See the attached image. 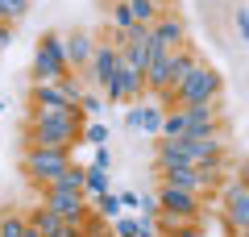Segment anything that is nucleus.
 Listing matches in <instances>:
<instances>
[{"mask_svg": "<svg viewBox=\"0 0 249 237\" xmlns=\"http://www.w3.org/2000/svg\"><path fill=\"white\" fill-rule=\"evenodd\" d=\"M96 162H100V167H112V150H108V141L96 146Z\"/></svg>", "mask_w": 249, "mask_h": 237, "instance_id": "29", "label": "nucleus"}, {"mask_svg": "<svg viewBox=\"0 0 249 237\" xmlns=\"http://www.w3.org/2000/svg\"><path fill=\"white\" fill-rule=\"evenodd\" d=\"M216 200H220V212L229 217L232 233H241V229H249V187L241 183V179H232V183L216 187Z\"/></svg>", "mask_w": 249, "mask_h": 237, "instance_id": "7", "label": "nucleus"}, {"mask_svg": "<svg viewBox=\"0 0 249 237\" xmlns=\"http://www.w3.org/2000/svg\"><path fill=\"white\" fill-rule=\"evenodd\" d=\"M37 196H42L37 204H46L50 212H58V217L75 220V225H79V220H83V212L91 208V204H88V196H83V192H62V187H42Z\"/></svg>", "mask_w": 249, "mask_h": 237, "instance_id": "8", "label": "nucleus"}, {"mask_svg": "<svg viewBox=\"0 0 249 237\" xmlns=\"http://www.w3.org/2000/svg\"><path fill=\"white\" fill-rule=\"evenodd\" d=\"M0 13H4L9 21H21L29 13V0H0Z\"/></svg>", "mask_w": 249, "mask_h": 237, "instance_id": "24", "label": "nucleus"}, {"mask_svg": "<svg viewBox=\"0 0 249 237\" xmlns=\"http://www.w3.org/2000/svg\"><path fill=\"white\" fill-rule=\"evenodd\" d=\"M62 71H71L62 34H42L37 38V50H34V83H54Z\"/></svg>", "mask_w": 249, "mask_h": 237, "instance_id": "5", "label": "nucleus"}, {"mask_svg": "<svg viewBox=\"0 0 249 237\" xmlns=\"http://www.w3.org/2000/svg\"><path fill=\"white\" fill-rule=\"evenodd\" d=\"M100 92H104L108 104H137V100H142V92H145V75L121 62V67H116V75L108 79Z\"/></svg>", "mask_w": 249, "mask_h": 237, "instance_id": "6", "label": "nucleus"}, {"mask_svg": "<svg viewBox=\"0 0 249 237\" xmlns=\"http://www.w3.org/2000/svg\"><path fill=\"white\" fill-rule=\"evenodd\" d=\"M0 21H9V17H4V13H0Z\"/></svg>", "mask_w": 249, "mask_h": 237, "instance_id": "32", "label": "nucleus"}, {"mask_svg": "<svg viewBox=\"0 0 249 237\" xmlns=\"http://www.w3.org/2000/svg\"><path fill=\"white\" fill-rule=\"evenodd\" d=\"M79 141H88V146H104V141H108V125L88 121V125L79 129Z\"/></svg>", "mask_w": 249, "mask_h": 237, "instance_id": "22", "label": "nucleus"}, {"mask_svg": "<svg viewBox=\"0 0 249 237\" xmlns=\"http://www.w3.org/2000/svg\"><path fill=\"white\" fill-rule=\"evenodd\" d=\"M0 233L4 237H34L29 233V220L17 217V212H4V217H0Z\"/></svg>", "mask_w": 249, "mask_h": 237, "instance_id": "20", "label": "nucleus"}, {"mask_svg": "<svg viewBox=\"0 0 249 237\" xmlns=\"http://www.w3.org/2000/svg\"><path fill=\"white\" fill-rule=\"evenodd\" d=\"M67 162H71V150L67 146H25V154H21V175H25L29 187H46Z\"/></svg>", "mask_w": 249, "mask_h": 237, "instance_id": "3", "label": "nucleus"}, {"mask_svg": "<svg viewBox=\"0 0 249 237\" xmlns=\"http://www.w3.org/2000/svg\"><path fill=\"white\" fill-rule=\"evenodd\" d=\"M237 179H241V183L249 187V158H245V162H241V171H237Z\"/></svg>", "mask_w": 249, "mask_h": 237, "instance_id": "31", "label": "nucleus"}, {"mask_svg": "<svg viewBox=\"0 0 249 237\" xmlns=\"http://www.w3.org/2000/svg\"><path fill=\"white\" fill-rule=\"evenodd\" d=\"M29 104H37V108H79L58 92V83H34L29 88Z\"/></svg>", "mask_w": 249, "mask_h": 237, "instance_id": "13", "label": "nucleus"}, {"mask_svg": "<svg viewBox=\"0 0 249 237\" xmlns=\"http://www.w3.org/2000/svg\"><path fill=\"white\" fill-rule=\"evenodd\" d=\"M13 25H17V21H0V54L13 46Z\"/></svg>", "mask_w": 249, "mask_h": 237, "instance_id": "26", "label": "nucleus"}, {"mask_svg": "<svg viewBox=\"0 0 249 237\" xmlns=\"http://www.w3.org/2000/svg\"><path fill=\"white\" fill-rule=\"evenodd\" d=\"M129 9H133V21H145V25H154V21L166 13L158 0H129Z\"/></svg>", "mask_w": 249, "mask_h": 237, "instance_id": "18", "label": "nucleus"}, {"mask_svg": "<svg viewBox=\"0 0 249 237\" xmlns=\"http://www.w3.org/2000/svg\"><path fill=\"white\" fill-rule=\"evenodd\" d=\"M154 167H158V179L178 183L187 192H199V196L220 187V171H204V167H191V162H178V158H154Z\"/></svg>", "mask_w": 249, "mask_h": 237, "instance_id": "4", "label": "nucleus"}, {"mask_svg": "<svg viewBox=\"0 0 249 237\" xmlns=\"http://www.w3.org/2000/svg\"><path fill=\"white\" fill-rule=\"evenodd\" d=\"M137 208H142L145 217H154V212H158V196H142V200H137Z\"/></svg>", "mask_w": 249, "mask_h": 237, "instance_id": "28", "label": "nucleus"}, {"mask_svg": "<svg viewBox=\"0 0 249 237\" xmlns=\"http://www.w3.org/2000/svg\"><path fill=\"white\" fill-rule=\"evenodd\" d=\"M237 34L249 42V9H237Z\"/></svg>", "mask_w": 249, "mask_h": 237, "instance_id": "27", "label": "nucleus"}, {"mask_svg": "<svg viewBox=\"0 0 249 237\" xmlns=\"http://www.w3.org/2000/svg\"><path fill=\"white\" fill-rule=\"evenodd\" d=\"M196 225H199V229H216V233H232V225H229V217H224L220 208H212V212H208V208H199V217H196Z\"/></svg>", "mask_w": 249, "mask_h": 237, "instance_id": "19", "label": "nucleus"}, {"mask_svg": "<svg viewBox=\"0 0 249 237\" xmlns=\"http://www.w3.org/2000/svg\"><path fill=\"white\" fill-rule=\"evenodd\" d=\"M88 204L100 212L104 220H112V217H121L124 212V204H121V196H112V192H100V196H88Z\"/></svg>", "mask_w": 249, "mask_h": 237, "instance_id": "16", "label": "nucleus"}, {"mask_svg": "<svg viewBox=\"0 0 249 237\" xmlns=\"http://www.w3.org/2000/svg\"><path fill=\"white\" fill-rule=\"evenodd\" d=\"M100 192H108V167L91 162V167L83 171V196H100Z\"/></svg>", "mask_w": 249, "mask_h": 237, "instance_id": "17", "label": "nucleus"}, {"mask_svg": "<svg viewBox=\"0 0 249 237\" xmlns=\"http://www.w3.org/2000/svg\"><path fill=\"white\" fill-rule=\"evenodd\" d=\"M108 17H112L116 29H129V25H133V9H129V0H112V4H108Z\"/></svg>", "mask_w": 249, "mask_h": 237, "instance_id": "21", "label": "nucleus"}, {"mask_svg": "<svg viewBox=\"0 0 249 237\" xmlns=\"http://www.w3.org/2000/svg\"><path fill=\"white\" fill-rule=\"evenodd\" d=\"M124 125L158 138V129H162V104H158V100H154V104H133L129 113H124Z\"/></svg>", "mask_w": 249, "mask_h": 237, "instance_id": "12", "label": "nucleus"}, {"mask_svg": "<svg viewBox=\"0 0 249 237\" xmlns=\"http://www.w3.org/2000/svg\"><path fill=\"white\" fill-rule=\"evenodd\" d=\"M79 129H83V113L79 108H37L29 104L25 117V146H79Z\"/></svg>", "mask_w": 249, "mask_h": 237, "instance_id": "1", "label": "nucleus"}, {"mask_svg": "<svg viewBox=\"0 0 249 237\" xmlns=\"http://www.w3.org/2000/svg\"><path fill=\"white\" fill-rule=\"evenodd\" d=\"M100 108H104V96H88V92H83V96H79V113H88V117H96Z\"/></svg>", "mask_w": 249, "mask_h": 237, "instance_id": "25", "label": "nucleus"}, {"mask_svg": "<svg viewBox=\"0 0 249 237\" xmlns=\"http://www.w3.org/2000/svg\"><path fill=\"white\" fill-rule=\"evenodd\" d=\"M220 92H224L220 71L208 67V62L199 59L196 67L187 71V79L170 92V104H212V100H220Z\"/></svg>", "mask_w": 249, "mask_h": 237, "instance_id": "2", "label": "nucleus"}, {"mask_svg": "<svg viewBox=\"0 0 249 237\" xmlns=\"http://www.w3.org/2000/svg\"><path fill=\"white\" fill-rule=\"evenodd\" d=\"M62 46H67V62H71V71H83L91 59V34H71V38H62Z\"/></svg>", "mask_w": 249, "mask_h": 237, "instance_id": "14", "label": "nucleus"}, {"mask_svg": "<svg viewBox=\"0 0 249 237\" xmlns=\"http://www.w3.org/2000/svg\"><path fill=\"white\" fill-rule=\"evenodd\" d=\"M108 225H112V233L116 237H145V233H154V217H112L108 220Z\"/></svg>", "mask_w": 249, "mask_h": 237, "instance_id": "15", "label": "nucleus"}, {"mask_svg": "<svg viewBox=\"0 0 249 237\" xmlns=\"http://www.w3.org/2000/svg\"><path fill=\"white\" fill-rule=\"evenodd\" d=\"M150 38L162 46V50H178V46H187V29H183V21L170 17V13H162V17L150 25Z\"/></svg>", "mask_w": 249, "mask_h": 237, "instance_id": "11", "label": "nucleus"}, {"mask_svg": "<svg viewBox=\"0 0 249 237\" xmlns=\"http://www.w3.org/2000/svg\"><path fill=\"white\" fill-rule=\"evenodd\" d=\"M116 67H121V50H116V42H96V46H91L88 67H83V75H88L96 88H104L108 79L116 75Z\"/></svg>", "mask_w": 249, "mask_h": 237, "instance_id": "10", "label": "nucleus"}, {"mask_svg": "<svg viewBox=\"0 0 249 237\" xmlns=\"http://www.w3.org/2000/svg\"><path fill=\"white\" fill-rule=\"evenodd\" d=\"M104 229H108V220L100 217L96 208H88V212H83V220H79V233H104Z\"/></svg>", "mask_w": 249, "mask_h": 237, "instance_id": "23", "label": "nucleus"}, {"mask_svg": "<svg viewBox=\"0 0 249 237\" xmlns=\"http://www.w3.org/2000/svg\"><path fill=\"white\" fill-rule=\"evenodd\" d=\"M25 220H29V233H34V237H75V233H79V225H75V220H67V217H58V212H50L46 204L29 208Z\"/></svg>", "mask_w": 249, "mask_h": 237, "instance_id": "9", "label": "nucleus"}, {"mask_svg": "<svg viewBox=\"0 0 249 237\" xmlns=\"http://www.w3.org/2000/svg\"><path fill=\"white\" fill-rule=\"evenodd\" d=\"M137 200H142L137 192H121V204H124V208H137Z\"/></svg>", "mask_w": 249, "mask_h": 237, "instance_id": "30", "label": "nucleus"}]
</instances>
